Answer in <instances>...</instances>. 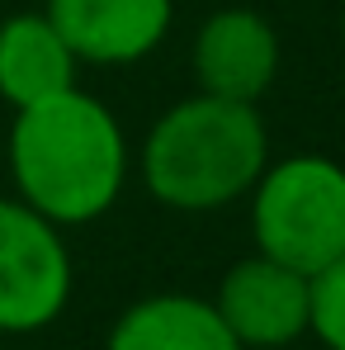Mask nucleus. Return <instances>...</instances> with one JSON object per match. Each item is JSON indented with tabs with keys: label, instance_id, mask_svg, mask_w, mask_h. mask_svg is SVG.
Masks as SVG:
<instances>
[{
	"label": "nucleus",
	"instance_id": "9",
	"mask_svg": "<svg viewBox=\"0 0 345 350\" xmlns=\"http://www.w3.org/2000/svg\"><path fill=\"white\" fill-rule=\"evenodd\" d=\"M105 350H241L213 303L194 293H156L114 322Z\"/></svg>",
	"mask_w": 345,
	"mask_h": 350
},
{
	"label": "nucleus",
	"instance_id": "4",
	"mask_svg": "<svg viewBox=\"0 0 345 350\" xmlns=\"http://www.w3.org/2000/svg\"><path fill=\"white\" fill-rule=\"evenodd\" d=\"M71 298V251L57 223L24 199H0V332L29 336L61 317Z\"/></svg>",
	"mask_w": 345,
	"mask_h": 350
},
{
	"label": "nucleus",
	"instance_id": "6",
	"mask_svg": "<svg viewBox=\"0 0 345 350\" xmlns=\"http://www.w3.org/2000/svg\"><path fill=\"white\" fill-rule=\"evenodd\" d=\"M279 71V33L256 10H218L194 38V76L204 95L256 105Z\"/></svg>",
	"mask_w": 345,
	"mask_h": 350
},
{
	"label": "nucleus",
	"instance_id": "3",
	"mask_svg": "<svg viewBox=\"0 0 345 350\" xmlns=\"http://www.w3.org/2000/svg\"><path fill=\"white\" fill-rule=\"evenodd\" d=\"M251 228L260 256L298 275L327 270L345 256V166L331 157L298 152L279 166H265L251 185Z\"/></svg>",
	"mask_w": 345,
	"mask_h": 350
},
{
	"label": "nucleus",
	"instance_id": "5",
	"mask_svg": "<svg viewBox=\"0 0 345 350\" xmlns=\"http://www.w3.org/2000/svg\"><path fill=\"white\" fill-rule=\"evenodd\" d=\"M213 308L227 322V332L241 341V350H275L307 332L312 280L270 256H251L223 275Z\"/></svg>",
	"mask_w": 345,
	"mask_h": 350
},
{
	"label": "nucleus",
	"instance_id": "11",
	"mask_svg": "<svg viewBox=\"0 0 345 350\" xmlns=\"http://www.w3.org/2000/svg\"><path fill=\"white\" fill-rule=\"evenodd\" d=\"M341 43H345V14H341Z\"/></svg>",
	"mask_w": 345,
	"mask_h": 350
},
{
	"label": "nucleus",
	"instance_id": "8",
	"mask_svg": "<svg viewBox=\"0 0 345 350\" xmlns=\"http://www.w3.org/2000/svg\"><path fill=\"white\" fill-rule=\"evenodd\" d=\"M76 85V53L48 14H14L0 24V95L14 109L53 100Z\"/></svg>",
	"mask_w": 345,
	"mask_h": 350
},
{
	"label": "nucleus",
	"instance_id": "2",
	"mask_svg": "<svg viewBox=\"0 0 345 350\" xmlns=\"http://www.w3.org/2000/svg\"><path fill=\"white\" fill-rule=\"evenodd\" d=\"M270 166V142L256 105L194 95L161 114L142 147V180L156 204L204 213L251 194Z\"/></svg>",
	"mask_w": 345,
	"mask_h": 350
},
{
	"label": "nucleus",
	"instance_id": "7",
	"mask_svg": "<svg viewBox=\"0 0 345 350\" xmlns=\"http://www.w3.org/2000/svg\"><path fill=\"white\" fill-rule=\"evenodd\" d=\"M53 19L76 62L128 66L142 62L171 29V0H48Z\"/></svg>",
	"mask_w": 345,
	"mask_h": 350
},
{
	"label": "nucleus",
	"instance_id": "10",
	"mask_svg": "<svg viewBox=\"0 0 345 350\" xmlns=\"http://www.w3.org/2000/svg\"><path fill=\"white\" fill-rule=\"evenodd\" d=\"M307 332H317V341L327 350H345V256H336L327 270L312 275Z\"/></svg>",
	"mask_w": 345,
	"mask_h": 350
},
{
	"label": "nucleus",
	"instance_id": "1",
	"mask_svg": "<svg viewBox=\"0 0 345 350\" xmlns=\"http://www.w3.org/2000/svg\"><path fill=\"white\" fill-rule=\"evenodd\" d=\"M10 175L29 208L48 223L76 228L114 208L128 175V142L118 118L85 90H61L14 109Z\"/></svg>",
	"mask_w": 345,
	"mask_h": 350
}]
</instances>
